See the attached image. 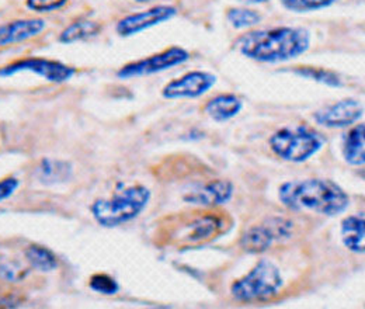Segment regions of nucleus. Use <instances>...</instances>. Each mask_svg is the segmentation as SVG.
<instances>
[{
    "instance_id": "nucleus-1",
    "label": "nucleus",
    "mask_w": 365,
    "mask_h": 309,
    "mask_svg": "<svg viewBox=\"0 0 365 309\" xmlns=\"http://www.w3.org/2000/svg\"><path fill=\"white\" fill-rule=\"evenodd\" d=\"M235 45L249 59L262 64H278L304 55L311 46V34L301 27L255 30L240 36Z\"/></svg>"
},
{
    "instance_id": "nucleus-2",
    "label": "nucleus",
    "mask_w": 365,
    "mask_h": 309,
    "mask_svg": "<svg viewBox=\"0 0 365 309\" xmlns=\"http://www.w3.org/2000/svg\"><path fill=\"white\" fill-rule=\"evenodd\" d=\"M278 198L291 211H311L326 217L343 214L350 206L349 194L329 178L287 181L279 186Z\"/></svg>"
},
{
    "instance_id": "nucleus-3",
    "label": "nucleus",
    "mask_w": 365,
    "mask_h": 309,
    "mask_svg": "<svg viewBox=\"0 0 365 309\" xmlns=\"http://www.w3.org/2000/svg\"><path fill=\"white\" fill-rule=\"evenodd\" d=\"M232 221L224 213L192 211L180 214L170 225L169 240L180 248L205 245L227 233Z\"/></svg>"
},
{
    "instance_id": "nucleus-4",
    "label": "nucleus",
    "mask_w": 365,
    "mask_h": 309,
    "mask_svg": "<svg viewBox=\"0 0 365 309\" xmlns=\"http://www.w3.org/2000/svg\"><path fill=\"white\" fill-rule=\"evenodd\" d=\"M150 190L142 184L118 190L110 198L96 200L91 211L96 222L104 228H115L133 221L148 207Z\"/></svg>"
},
{
    "instance_id": "nucleus-5",
    "label": "nucleus",
    "mask_w": 365,
    "mask_h": 309,
    "mask_svg": "<svg viewBox=\"0 0 365 309\" xmlns=\"http://www.w3.org/2000/svg\"><path fill=\"white\" fill-rule=\"evenodd\" d=\"M282 285L279 268L269 259H262L230 285V294L239 303H266L279 294Z\"/></svg>"
},
{
    "instance_id": "nucleus-6",
    "label": "nucleus",
    "mask_w": 365,
    "mask_h": 309,
    "mask_svg": "<svg viewBox=\"0 0 365 309\" xmlns=\"http://www.w3.org/2000/svg\"><path fill=\"white\" fill-rule=\"evenodd\" d=\"M269 143L274 153L282 161L304 163L319 152L323 139L319 133L307 127H287L274 133Z\"/></svg>"
},
{
    "instance_id": "nucleus-7",
    "label": "nucleus",
    "mask_w": 365,
    "mask_h": 309,
    "mask_svg": "<svg viewBox=\"0 0 365 309\" xmlns=\"http://www.w3.org/2000/svg\"><path fill=\"white\" fill-rule=\"evenodd\" d=\"M294 235V222L285 217H270L246 229L239 240L243 252L262 255L270 250L275 243L285 242Z\"/></svg>"
},
{
    "instance_id": "nucleus-8",
    "label": "nucleus",
    "mask_w": 365,
    "mask_h": 309,
    "mask_svg": "<svg viewBox=\"0 0 365 309\" xmlns=\"http://www.w3.org/2000/svg\"><path fill=\"white\" fill-rule=\"evenodd\" d=\"M190 59V54L180 46H170L162 52L146 56L143 59H138L124 65L117 76L120 79H133L140 76H149L159 72H165L175 66L182 65Z\"/></svg>"
},
{
    "instance_id": "nucleus-9",
    "label": "nucleus",
    "mask_w": 365,
    "mask_h": 309,
    "mask_svg": "<svg viewBox=\"0 0 365 309\" xmlns=\"http://www.w3.org/2000/svg\"><path fill=\"white\" fill-rule=\"evenodd\" d=\"M20 72L36 74L52 83L68 82L76 74L75 68L68 66L59 61L38 58V56H29V58L17 59V61L3 66L0 69V76L9 78V76H13Z\"/></svg>"
},
{
    "instance_id": "nucleus-10",
    "label": "nucleus",
    "mask_w": 365,
    "mask_h": 309,
    "mask_svg": "<svg viewBox=\"0 0 365 309\" xmlns=\"http://www.w3.org/2000/svg\"><path fill=\"white\" fill-rule=\"evenodd\" d=\"M176 14H178V9L175 6H169V4L153 6L148 10L125 16L117 23L115 30L121 37H131L150 27H155L165 21L172 20Z\"/></svg>"
},
{
    "instance_id": "nucleus-11",
    "label": "nucleus",
    "mask_w": 365,
    "mask_h": 309,
    "mask_svg": "<svg viewBox=\"0 0 365 309\" xmlns=\"http://www.w3.org/2000/svg\"><path fill=\"white\" fill-rule=\"evenodd\" d=\"M363 116L364 106L359 100L344 98L317 111L314 120L326 128H347L359 123Z\"/></svg>"
},
{
    "instance_id": "nucleus-12",
    "label": "nucleus",
    "mask_w": 365,
    "mask_h": 309,
    "mask_svg": "<svg viewBox=\"0 0 365 309\" xmlns=\"http://www.w3.org/2000/svg\"><path fill=\"white\" fill-rule=\"evenodd\" d=\"M215 83V75L202 71H191L180 78L169 82L162 90V96L169 100L197 98L214 88Z\"/></svg>"
},
{
    "instance_id": "nucleus-13",
    "label": "nucleus",
    "mask_w": 365,
    "mask_h": 309,
    "mask_svg": "<svg viewBox=\"0 0 365 309\" xmlns=\"http://www.w3.org/2000/svg\"><path fill=\"white\" fill-rule=\"evenodd\" d=\"M235 186L230 180L217 178L211 180L201 187L184 194L182 200L188 204L200 206L204 208H217L229 203L233 197Z\"/></svg>"
},
{
    "instance_id": "nucleus-14",
    "label": "nucleus",
    "mask_w": 365,
    "mask_h": 309,
    "mask_svg": "<svg viewBox=\"0 0 365 309\" xmlns=\"http://www.w3.org/2000/svg\"><path fill=\"white\" fill-rule=\"evenodd\" d=\"M46 29L43 19H20L0 24V46L24 43L40 36Z\"/></svg>"
},
{
    "instance_id": "nucleus-15",
    "label": "nucleus",
    "mask_w": 365,
    "mask_h": 309,
    "mask_svg": "<svg viewBox=\"0 0 365 309\" xmlns=\"http://www.w3.org/2000/svg\"><path fill=\"white\" fill-rule=\"evenodd\" d=\"M340 236L343 245L356 255H364L365 220L363 213L353 214L340 222Z\"/></svg>"
},
{
    "instance_id": "nucleus-16",
    "label": "nucleus",
    "mask_w": 365,
    "mask_h": 309,
    "mask_svg": "<svg viewBox=\"0 0 365 309\" xmlns=\"http://www.w3.org/2000/svg\"><path fill=\"white\" fill-rule=\"evenodd\" d=\"M243 108L242 100L235 94H220L205 104V113L217 123H225L236 117Z\"/></svg>"
},
{
    "instance_id": "nucleus-17",
    "label": "nucleus",
    "mask_w": 365,
    "mask_h": 309,
    "mask_svg": "<svg viewBox=\"0 0 365 309\" xmlns=\"http://www.w3.org/2000/svg\"><path fill=\"white\" fill-rule=\"evenodd\" d=\"M365 126L357 124L343 139V156L351 166H364L365 163Z\"/></svg>"
},
{
    "instance_id": "nucleus-18",
    "label": "nucleus",
    "mask_w": 365,
    "mask_h": 309,
    "mask_svg": "<svg viewBox=\"0 0 365 309\" xmlns=\"http://www.w3.org/2000/svg\"><path fill=\"white\" fill-rule=\"evenodd\" d=\"M72 176V166L63 161L43 159L37 168V178L43 184L63 183Z\"/></svg>"
},
{
    "instance_id": "nucleus-19",
    "label": "nucleus",
    "mask_w": 365,
    "mask_h": 309,
    "mask_svg": "<svg viewBox=\"0 0 365 309\" xmlns=\"http://www.w3.org/2000/svg\"><path fill=\"white\" fill-rule=\"evenodd\" d=\"M101 31V26L91 20H78L68 26L59 36V43L73 44L96 37Z\"/></svg>"
},
{
    "instance_id": "nucleus-20",
    "label": "nucleus",
    "mask_w": 365,
    "mask_h": 309,
    "mask_svg": "<svg viewBox=\"0 0 365 309\" xmlns=\"http://www.w3.org/2000/svg\"><path fill=\"white\" fill-rule=\"evenodd\" d=\"M26 259L31 267H34L38 271L48 273L58 267L56 256L44 246L40 245H31L26 250Z\"/></svg>"
},
{
    "instance_id": "nucleus-21",
    "label": "nucleus",
    "mask_w": 365,
    "mask_h": 309,
    "mask_svg": "<svg viewBox=\"0 0 365 309\" xmlns=\"http://www.w3.org/2000/svg\"><path fill=\"white\" fill-rule=\"evenodd\" d=\"M292 74L309 79V81H315L322 85H326L329 88H340L343 85L340 76L329 69H323V68H312V66H301V68H295L292 71Z\"/></svg>"
},
{
    "instance_id": "nucleus-22",
    "label": "nucleus",
    "mask_w": 365,
    "mask_h": 309,
    "mask_svg": "<svg viewBox=\"0 0 365 309\" xmlns=\"http://www.w3.org/2000/svg\"><path fill=\"white\" fill-rule=\"evenodd\" d=\"M227 19L233 29H239V30L255 27L262 21V16L256 10L243 9V7L229 9Z\"/></svg>"
},
{
    "instance_id": "nucleus-23",
    "label": "nucleus",
    "mask_w": 365,
    "mask_h": 309,
    "mask_svg": "<svg viewBox=\"0 0 365 309\" xmlns=\"http://www.w3.org/2000/svg\"><path fill=\"white\" fill-rule=\"evenodd\" d=\"M339 0H281V4L294 13H308L330 7Z\"/></svg>"
},
{
    "instance_id": "nucleus-24",
    "label": "nucleus",
    "mask_w": 365,
    "mask_h": 309,
    "mask_svg": "<svg viewBox=\"0 0 365 309\" xmlns=\"http://www.w3.org/2000/svg\"><path fill=\"white\" fill-rule=\"evenodd\" d=\"M89 287L94 293H98L103 295H114L120 290V285L115 281V278L106 273L93 274L89 281Z\"/></svg>"
},
{
    "instance_id": "nucleus-25",
    "label": "nucleus",
    "mask_w": 365,
    "mask_h": 309,
    "mask_svg": "<svg viewBox=\"0 0 365 309\" xmlns=\"http://www.w3.org/2000/svg\"><path fill=\"white\" fill-rule=\"evenodd\" d=\"M68 0H26V4L30 10L37 13H49L62 9Z\"/></svg>"
},
{
    "instance_id": "nucleus-26",
    "label": "nucleus",
    "mask_w": 365,
    "mask_h": 309,
    "mask_svg": "<svg viewBox=\"0 0 365 309\" xmlns=\"http://www.w3.org/2000/svg\"><path fill=\"white\" fill-rule=\"evenodd\" d=\"M19 187V180L16 177H7L0 181V201L9 198Z\"/></svg>"
},
{
    "instance_id": "nucleus-27",
    "label": "nucleus",
    "mask_w": 365,
    "mask_h": 309,
    "mask_svg": "<svg viewBox=\"0 0 365 309\" xmlns=\"http://www.w3.org/2000/svg\"><path fill=\"white\" fill-rule=\"evenodd\" d=\"M0 273L6 280H11V281H19L24 277V273L21 270V267L14 265V263H7L0 267Z\"/></svg>"
},
{
    "instance_id": "nucleus-28",
    "label": "nucleus",
    "mask_w": 365,
    "mask_h": 309,
    "mask_svg": "<svg viewBox=\"0 0 365 309\" xmlns=\"http://www.w3.org/2000/svg\"><path fill=\"white\" fill-rule=\"evenodd\" d=\"M245 4H262V3H267L269 0H239Z\"/></svg>"
},
{
    "instance_id": "nucleus-29",
    "label": "nucleus",
    "mask_w": 365,
    "mask_h": 309,
    "mask_svg": "<svg viewBox=\"0 0 365 309\" xmlns=\"http://www.w3.org/2000/svg\"><path fill=\"white\" fill-rule=\"evenodd\" d=\"M134 1H138V3H148V1H152V0H134Z\"/></svg>"
}]
</instances>
